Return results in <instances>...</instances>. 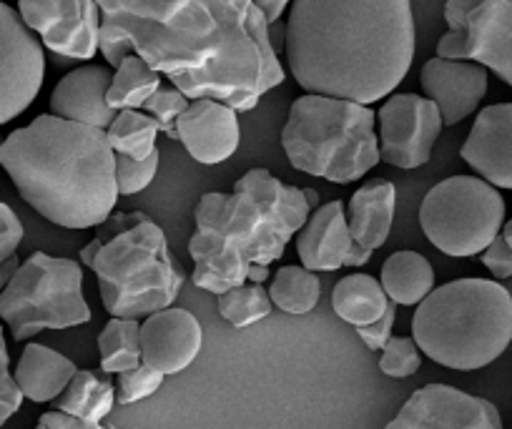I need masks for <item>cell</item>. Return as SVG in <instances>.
I'll return each mask as SVG.
<instances>
[{"mask_svg": "<svg viewBox=\"0 0 512 429\" xmlns=\"http://www.w3.org/2000/svg\"><path fill=\"white\" fill-rule=\"evenodd\" d=\"M269 28L254 0H191L169 26L101 18V53L113 68L136 53L191 101L251 111L287 76Z\"/></svg>", "mask_w": 512, "mask_h": 429, "instance_id": "6da1fadb", "label": "cell"}, {"mask_svg": "<svg viewBox=\"0 0 512 429\" xmlns=\"http://www.w3.org/2000/svg\"><path fill=\"white\" fill-rule=\"evenodd\" d=\"M284 53L307 93L382 101L415 58L412 0H294Z\"/></svg>", "mask_w": 512, "mask_h": 429, "instance_id": "7a4b0ae2", "label": "cell"}, {"mask_svg": "<svg viewBox=\"0 0 512 429\" xmlns=\"http://www.w3.org/2000/svg\"><path fill=\"white\" fill-rule=\"evenodd\" d=\"M0 166L21 199L63 229H96L121 196L106 131L53 113L13 131L0 146Z\"/></svg>", "mask_w": 512, "mask_h": 429, "instance_id": "3957f363", "label": "cell"}, {"mask_svg": "<svg viewBox=\"0 0 512 429\" xmlns=\"http://www.w3.org/2000/svg\"><path fill=\"white\" fill-rule=\"evenodd\" d=\"M319 196L279 181L267 169H251L231 194H204L196 204L189 239L194 284L224 294L249 281L251 266H269L302 231Z\"/></svg>", "mask_w": 512, "mask_h": 429, "instance_id": "277c9868", "label": "cell"}, {"mask_svg": "<svg viewBox=\"0 0 512 429\" xmlns=\"http://www.w3.org/2000/svg\"><path fill=\"white\" fill-rule=\"evenodd\" d=\"M83 246L81 261L91 266L101 302L111 317L141 319L171 307L186 276L171 259L164 229L146 214H116Z\"/></svg>", "mask_w": 512, "mask_h": 429, "instance_id": "5b68a950", "label": "cell"}, {"mask_svg": "<svg viewBox=\"0 0 512 429\" xmlns=\"http://www.w3.org/2000/svg\"><path fill=\"white\" fill-rule=\"evenodd\" d=\"M412 339L447 369L487 367L512 342V294L500 281H447L417 304Z\"/></svg>", "mask_w": 512, "mask_h": 429, "instance_id": "8992f818", "label": "cell"}, {"mask_svg": "<svg viewBox=\"0 0 512 429\" xmlns=\"http://www.w3.org/2000/svg\"><path fill=\"white\" fill-rule=\"evenodd\" d=\"M374 123L377 113L364 103L304 93L284 123V154L302 174L352 184L382 161Z\"/></svg>", "mask_w": 512, "mask_h": 429, "instance_id": "52a82bcc", "label": "cell"}, {"mask_svg": "<svg viewBox=\"0 0 512 429\" xmlns=\"http://www.w3.org/2000/svg\"><path fill=\"white\" fill-rule=\"evenodd\" d=\"M0 319L11 327L16 342L46 329H71L91 322L83 297V266L36 251L16 269L0 292Z\"/></svg>", "mask_w": 512, "mask_h": 429, "instance_id": "ba28073f", "label": "cell"}, {"mask_svg": "<svg viewBox=\"0 0 512 429\" xmlns=\"http://www.w3.org/2000/svg\"><path fill=\"white\" fill-rule=\"evenodd\" d=\"M505 199L477 176H450L427 191L420 226L447 256H477L502 234Z\"/></svg>", "mask_w": 512, "mask_h": 429, "instance_id": "9c48e42d", "label": "cell"}, {"mask_svg": "<svg viewBox=\"0 0 512 429\" xmlns=\"http://www.w3.org/2000/svg\"><path fill=\"white\" fill-rule=\"evenodd\" d=\"M379 159L397 169H420L432 159L442 131V113L435 101L417 93L387 98L377 113Z\"/></svg>", "mask_w": 512, "mask_h": 429, "instance_id": "30bf717a", "label": "cell"}, {"mask_svg": "<svg viewBox=\"0 0 512 429\" xmlns=\"http://www.w3.org/2000/svg\"><path fill=\"white\" fill-rule=\"evenodd\" d=\"M46 78V53L21 13L0 3V126L28 111Z\"/></svg>", "mask_w": 512, "mask_h": 429, "instance_id": "8fae6325", "label": "cell"}, {"mask_svg": "<svg viewBox=\"0 0 512 429\" xmlns=\"http://www.w3.org/2000/svg\"><path fill=\"white\" fill-rule=\"evenodd\" d=\"M437 56L482 63L512 88V0H485L462 31L440 38Z\"/></svg>", "mask_w": 512, "mask_h": 429, "instance_id": "7c38bea8", "label": "cell"}, {"mask_svg": "<svg viewBox=\"0 0 512 429\" xmlns=\"http://www.w3.org/2000/svg\"><path fill=\"white\" fill-rule=\"evenodd\" d=\"M384 429H502V417L487 399L450 384H427Z\"/></svg>", "mask_w": 512, "mask_h": 429, "instance_id": "4fadbf2b", "label": "cell"}, {"mask_svg": "<svg viewBox=\"0 0 512 429\" xmlns=\"http://www.w3.org/2000/svg\"><path fill=\"white\" fill-rule=\"evenodd\" d=\"M297 251L302 266L309 271H337L342 266H364L372 256L354 241L347 224V209L342 201L319 206L297 236Z\"/></svg>", "mask_w": 512, "mask_h": 429, "instance_id": "5bb4252c", "label": "cell"}, {"mask_svg": "<svg viewBox=\"0 0 512 429\" xmlns=\"http://www.w3.org/2000/svg\"><path fill=\"white\" fill-rule=\"evenodd\" d=\"M204 344L199 319L179 307L154 312L141 324V362L161 374H179L191 367Z\"/></svg>", "mask_w": 512, "mask_h": 429, "instance_id": "9a60e30c", "label": "cell"}, {"mask_svg": "<svg viewBox=\"0 0 512 429\" xmlns=\"http://www.w3.org/2000/svg\"><path fill=\"white\" fill-rule=\"evenodd\" d=\"M422 91L437 103L445 126H457L477 111L487 93V68L462 58H430L422 66Z\"/></svg>", "mask_w": 512, "mask_h": 429, "instance_id": "2e32d148", "label": "cell"}, {"mask_svg": "<svg viewBox=\"0 0 512 429\" xmlns=\"http://www.w3.org/2000/svg\"><path fill=\"white\" fill-rule=\"evenodd\" d=\"M231 106L214 98H196L176 121V138L199 164L214 166L239 149V118Z\"/></svg>", "mask_w": 512, "mask_h": 429, "instance_id": "e0dca14e", "label": "cell"}, {"mask_svg": "<svg viewBox=\"0 0 512 429\" xmlns=\"http://www.w3.org/2000/svg\"><path fill=\"white\" fill-rule=\"evenodd\" d=\"M460 156L487 184L512 189V103H495L477 113Z\"/></svg>", "mask_w": 512, "mask_h": 429, "instance_id": "ac0fdd59", "label": "cell"}, {"mask_svg": "<svg viewBox=\"0 0 512 429\" xmlns=\"http://www.w3.org/2000/svg\"><path fill=\"white\" fill-rule=\"evenodd\" d=\"M111 78L113 71L108 66H81L66 73L51 93V113L106 131L116 118L106 101Z\"/></svg>", "mask_w": 512, "mask_h": 429, "instance_id": "d6986e66", "label": "cell"}, {"mask_svg": "<svg viewBox=\"0 0 512 429\" xmlns=\"http://www.w3.org/2000/svg\"><path fill=\"white\" fill-rule=\"evenodd\" d=\"M397 209V189L392 181L377 179L359 186L347 206V224L354 241L367 251L379 249L390 239Z\"/></svg>", "mask_w": 512, "mask_h": 429, "instance_id": "ffe728a7", "label": "cell"}, {"mask_svg": "<svg viewBox=\"0 0 512 429\" xmlns=\"http://www.w3.org/2000/svg\"><path fill=\"white\" fill-rule=\"evenodd\" d=\"M76 372V364L63 357V354H58L56 349L43 347V344H28L23 349L13 379H16L23 397L43 404L61 397L68 384H71V379L76 377Z\"/></svg>", "mask_w": 512, "mask_h": 429, "instance_id": "44dd1931", "label": "cell"}, {"mask_svg": "<svg viewBox=\"0 0 512 429\" xmlns=\"http://www.w3.org/2000/svg\"><path fill=\"white\" fill-rule=\"evenodd\" d=\"M41 41L56 56L91 61L101 51V8L96 0H71L61 21L43 33Z\"/></svg>", "mask_w": 512, "mask_h": 429, "instance_id": "7402d4cb", "label": "cell"}, {"mask_svg": "<svg viewBox=\"0 0 512 429\" xmlns=\"http://www.w3.org/2000/svg\"><path fill=\"white\" fill-rule=\"evenodd\" d=\"M382 289L390 302L417 307L435 289V269L417 251H397L382 264Z\"/></svg>", "mask_w": 512, "mask_h": 429, "instance_id": "603a6c76", "label": "cell"}, {"mask_svg": "<svg viewBox=\"0 0 512 429\" xmlns=\"http://www.w3.org/2000/svg\"><path fill=\"white\" fill-rule=\"evenodd\" d=\"M390 297L374 276L349 274L332 289V309L339 319L357 327L377 322L390 309Z\"/></svg>", "mask_w": 512, "mask_h": 429, "instance_id": "cb8c5ba5", "label": "cell"}, {"mask_svg": "<svg viewBox=\"0 0 512 429\" xmlns=\"http://www.w3.org/2000/svg\"><path fill=\"white\" fill-rule=\"evenodd\" d=\"M113 404H116V387L106 372L96 374L91 369H78L66 392L58 397L56 409L83 422H101L111 414Z\"/></svg>", "mask_w": 512, "mask_h": 429, "instance_id": "d4e9b609", "label": "cell"}, {"mask_svg": "<svg viewBox=\"0 0 512 429\" xmlns=\"http://www.w3.org/2000/svg\"><path fill=\"white\" fill-rule=\"evenodd\" d=\"M161 86V73L151 68L141 56L131 53L116 66L108 86L106 101L113 111H139L149 101L151 93Z\"/></svg>", "mask_w": 512, "mask_h": 429, "instance_id": "484cf974", "label": "cell"}, {"mask_svg": "<svg viewBox=\"0 0 512 429\" xmlns=\"http://www.w3.org/2000/svg\"><path fill=\"white\" fill-rule=\"evenodd\" d=\"M101 369L106 374H121L141 364V322L139 319L111 317L98 334Z\"/></svg>", "mask_w": 512, "mask_h": 429, "instance_id": "4316f807", "label": "cell"}, {"mask_svg": "<svg viewBox=\"0 0 512 429\" xmlns=\"http://www.w3.org/2000/svg\"><path fill=\"white\" fill-rule=\"evenodd\" d=\"M161 133L159 123L141 111H116V118L106 128V138L113 154L131 156V159H149L156 151V136Z\"/></svg>", "mask_w": 512, "mask_h": 429, "instance_id": "83f0119b", "label": "cell"}, {"mask_svg": "<svg viewBox=\"0 0 512 429\" xmlns=\"http://www.w3.org/2000/svg\"><path fill=\"white\" fill-rule=\"evenodd\" d=\"M322 284L317 279V271H309L307 266H282L269 286V297L277 309L287 314H309L319 302Z\"/></svg>", "mask_w": 512, "mask_h": 429, "instance_id": "f1b7e54d", "label": "cell"}, {"mask_svg": "<svg viewBox=\"0 0 512 429\" xmlns=\"http://www.w3.org/2000/svg\"><path fill=\"white\" fill-rule=\"evenodd\" d=\"M216 307H219V314L231 324V327L244 329L267 319L269 314H272L274 304L262 284H251V281H246V284L234 286L229 292L219 294V304H216Z\"/></svg>", "mask_w": 512, "mask_h": 429, "instance_id": "f546056e", "label": "cell"}, {"mask_svg": "<svg viewBox=\"0 0 512 429\" xmlns=\"http://www.w3.org/2000/svg\"><path fill=\"white\" fill-rule=\"evenodd\" d=\"M191 0H103L101 18L106 21H131L144 26H169Z\"/></svg>", "mask_w": 512, "mask_h": 429, "instance_id": "4dcf8cb0", "label": "cell"}, {"mask_svg": "<svg viewBox=\"0 0 512 429\" xmlns=\"http://www.w3.org/2000/svg\"><path fill=\"white\" fill-rule=\"evenodd\" d=\"M189 103L191 98L186 96L184 91H179L174 83H171V86H164V83H161V86L151 93L149 101L144 103V111L159 123V128L166 136L176 138V121H179L181 113L189 108Z\"/></svg>", "mask_w": 512, "mask_h": 429, "instance_id": "1f68e13d", "label": "cell"}, {"mask_svg": "<svg viewBox=\"0 0 512 429\" xmlns=\"http://www.w3.org/2000/svg\"><path fill=\"white\" fill-rule=\"evenodd\" d=\"M422 354L420 347L412 337H392L384 344L382 359H379V369L382 374L392 379H405L420 372Z\"/></svg>", "mask_w": 512, "mask_h": 429, "instance_id": "d6a6232c", "label": "cell"}, {"mask_svg": "<svg viewBox=\"0 0 512 429\" xmlns=\"http://www.w3.org/2000/svg\"><path fill=\"white\" fill-rule=\"evenodd\" d=\"M159 171V151L149 159H131V156L116 154V186L121 196L141 194L151 186Z\"/></svg>", "mask_w": 512, "mask_h": 429, "instance_id": "836d02e7", "label": "cell"}, {"mask_svg": "<svg viewBox=\"0 0 512 429\" xmlns=\"http://www.w3.org/2000/svg\"><path fill=\"white\" fill-rule=\"evenodd\" d=\"M166 374L156 372L154 367L141 362L139 367L128 369V372L118 374V384H116V402L118 404H134L141 402V399L151 397L161 389L164 384Z\"/></svg>", "mask_w": 512, "mask_h": 429, "instance_id": "e575fe53", "label": "cell"}, {"mask_svg": "<svg viewBox=\"0 0 512 429\" xmlns=\"http://www.w3.org/2000/svg\"><path fill=\"white\" fill-rule=\"evenodd\" d=\"M68 6L71 0H18V13L33 33L43 36L61 21Z\"/></svg>", "mask_w": 512, "mask_h": 429, "instance_id": "d590c367", "label": "cell"}, {"mask_svg": "<svg viewBox=\"0 0 512 429\" xmlns=\"http://www.w3.org/2000/svg\"><path fill=\"white\" fill-rule=\"evenodd\" d=\"M21 404L23 394L11 374V354H8L6 337H3V327H0V427L21 409Z\"/></svg>", "mask_w": 512, "mask_h": 429, "instance_id": "8d00e7d4", "label": "cell"}, {"mask_svg": "<svg viewBox=\"0 0 512 429\" xmlns=\"http://www.w3.org/2000/svg\"><path fill=\"white\" fill-rule=\"evenodd\" d=\"M23 236H26V231H23L18 214L11 206L0 201V264L11 259V256H16Z\"/></svg>", "mask_w": 512, "mask_h": 429, "instance_id": "74e56055", "label": "cell"}, {"mask_svg": "<svg viewBox=\"0 0 512 429\" xmlns=\"http://www.w3.org/2000/svg\"><path fill=\"white\" fill-rule=\"evenodd\" d=\"M482 264L497 281L512 279V246L507 244L505 236H495V241L482 251Z\"/></svg>", "mask_w": 512, "mask_h": 429, "instance_id": "f35d334b", "label": "cell"}, {"mask_svg": "<svg viewBox=\"0 0 512 429\" xmlns=\"http://www.w3.org/2000/svg\"><path fill=\"white\" fill-rule=\"evenodd\" d=\"M392 327H395V307H390L384 312V317H379L377 322L367 324V327H357L359 339L367 344V349L372 352H382L384 344L392 339Z\"/></svg>", "mask_w": 512, "mask_h": 429, "instance_id": "ab89813d", "label": "cell"}, {"mask_svg": "<svg viewBox=\"0 0 512 429\" xmlns=\"http://www.w3.org/2000/svg\"><path fill=\"white\" fill-rule=\"evenodd\" d=\"M485 0H447L445 3V21L450 31H462L475 8H480Z\"/></svg>", "mask_w": 512, "mask_h": 429, "instance_id": "60d3db41", "label": "cell"}, {"mask_svg": "<svg viewBox=\"0 0 512 429\" xmlns=\"http://www.w3.org/2000/svg\"><path fill=\"white\" fill-rule=\"evenodd\" d=\"M36 429H108L101 427V422H83V419L71 417V414L63 412H46L41 419H38Z\"/></svg>", "mask_w": 512, "mask_h": 429, "instance_id": "b9f144b4", "label": "cell"}, {"mask_svg": "<svg viewBox=\"0 0 512 429\" xmlns=\"http://www.w3.org/2000/svg\"><path fill=\"white\" fill-rule=\"evenodd\" d=\"M254 3L256 8L264 13L269 26H274V23H279V18L284 16V11H287V6L292 0H254Z\"/></svg>", "mask_w": 512, "mask_h": 429, "instance_id": "7bdbcfd3", "label": "cell"}, {"mask_svg": "<svg viewBox=\"0 0 512 429\" xmlns=\"http://www.w3.org/2000/svg\"><path fill=\"white\" fill-rule=\"evenodd\" d=\"M18 266H21L18 256H11V259L0 264V292H3V289H6V286H8V281L13 279V274H16Z\"/></svg>", "mask_w": 512, "mask_h": 429, "instance_id": "ee69618b", "label": "cell"}, {"mask_svg": "<svg viewBox=\"0 0 512 429\" xmlns=\"http://www.w3.org/2000/svg\"><path fill=\"white\" fill-rule=\"evenodd\" d=\"M269 279V266H251L249 281L251 284H264Z\"/></svg>", "mask_w": 512, "mask_h": 429, "instance_id": "f6af8a7d", "label": "cell"}, {"mask_svg": "<svg viewBox=\"0 0 512 429\" xmlns=\"http://www.w3.org/2000/svg\"><path fill=\"white\" fill-rule=\"evenodd\" d=\"M502 236H505L507 244L512 246V219H510V221H505V226H502Z\"/></svg>", "mask_w": 512, "mask_h": 429, "instance_id": "bcb514c9", "label": "cell"}, {"mask_svg": "<svg viewBox=\"0 0 512 429\" xmlns=\"http://www.w3.org/2000/svg\"><path fill=\"white\" fill-rule=\"evenodd\" d=\"M96 3H98V6H101V3H103V0H96Z\"/></svg>", "mask_w": 512, "mask_h": 429, "instance_id": "7dc6e473", "label": "cell"}, {"mask_svg": "<svg viewBox=\"0 0 512 429\" xmlns=\"http://www.w3.org/2000/svg\"><path fill=\"white\" fill-rule=\"evenodd\" d=\"M0 146H3V138H0Z\"/></svg>", "mask_w": 512, "mask_h": 429, "instance_id": "c3c4849f", "label": "cell"}]
</instances>
